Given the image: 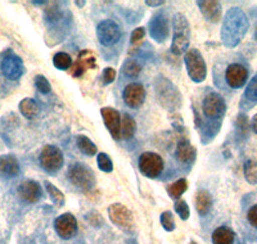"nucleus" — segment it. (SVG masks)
<instances>
[{
  "mask_svg": "<svg viewBox=\"0 0 257 244\" xmlns=\"http://www.w3.org/2000/svg\"><path fill=\"white\" fill-rule=\"evenodd\" d=\"M144 35H146V31H144L143 27H138V29H135L132 34L133 45H137V44L141 43V41L144 39Z\"/></svg>",
  "mask_w": 257,
  "mask_h": 244,
  "instance_id": "nucleus-36",
  "label": "nucleus"
},
{
  "mask_svg": "<svg viewBox=\"0 0 257 244\" xmlns=\"http://www.w3.org/2000/svg\"><path fill=\"white\" fill-rule=\"evenodd\" d=\"M188 189V183L185 179H179L175 183H173L171 185L167 186V193L171 198L174 199H178L181 195L184 194L185 190Z\"/></svg>",
  "mask_w": 257,
  "mask_h": 244,
  "instance_id": "nucleus-27",
  "label": "nucleus"
},
{
  "mask_svg": "<svg viewBox=\"0 0 257 244\" xmlns=\"http://www.w3.org/2000/svg\"><path fill=\"white\" fill-rule=\"evenodd\" d=\"M43 190L40 184L34 180H25L18 186V195L22 201L27 203H35L41 198Z\"/></svg>",
  "mask_w": 257,
  "mask_h": 244,
  "instance_id": "nucleus-16",
  "label": "nucleus"
},
{
  "mask_svg": "<svg viewBox=\"0 0 257 244\" xmlns=\"http://www.w3.org/2000/svg\"><path fill=\"white\" fill-rule=\"evenodd\" d=\"M67 176L73 185L84 192L90 190L95 184V176L91 169L82 163H73L68 170Z\"/></svg>",
  "mask_w": 257,
  "mask_h": 244,
  "instance_id": "nucleus-4",
  "label": "nucleus"
},
{
  "mask_svg": "<svg viewBox=\"0 0 257 244\" xmlns=\"http://www.w3.org/2000/svg\"><path fill=\"white\" fill-rule=\"evenodd\" d=\"M197 4L199 6L202 15L207 21L212 22V24H216L221 20V6H220L219 2H210V0H203V2H197Z\"/></svg>",
  "mask_w": 257,
  "mask_h": 244,
  "instance_id": "nucleus-18",
  "label": "nucleus"
},
{
  "mask_svg": "<svg viewBox=\"0 0 257 244\" xmlns=\"http://www.w3.org/2000/svg\"><path fill=\"white\" fill-rule=\"evenodd\" d=\"M108 215L111 221L120 229L130 231L134 227V216L132 211L121 203H113L108 207Z\"/></svg>",
  "mask_w": 257,
  "mask_h": 244,
  "instance_id": "nucleus-6",
  "label": "nucleus"
},
{
  "mask_svg": "<svg viewBox=\"0 0 257 244\" xmlns=\"http://www.w3.org/2000/svg\"><path fill=\"white\" fill-rule=\"evenodd\" d=\"M184 59L190 80L194 82L205 81L206 76H207V66H206V62L201 52L194 48L188 49Z\"/></svg>",
  "mask_w": 257,
  "mask_h": 244,
  "instance_id": "nucleus-3",
  "label": "nucleus"
},
{
  "mask_svg": "<svg viewBox=\"0 0 257 244\" xmlns=\"http://www.w3.org/2000/svg\"><path fill=\"white\" fill-rule=\"evenodd\" d=\"M254 39H256L257 41V25H256V29H254Z\"/></svg>",
  "mask_w": 257,
  "mask_h": 244,
  "instance_id": "nucleus-41",
  "label": "nucleus"
},
{
  "mask_svg": "<svg viewBox=\"0 0 257 244\" xmlns=\"http://www.w3.org/2000/svg\"><path fill=\"white\" fill-rule=\"evenodd\" d=\"M135 130H137L135 119L130 114H123L122 118H121V138H123V139H130V138L134 137Z\"/></svg>",
  "mask_w": 257,
  "mask_h": 244,
  "instance_id": "nucleus-23",
  "label": "nucleus"
},
{
  "mask_svg": "<svg viewBox=\"0 0 257 244\" xmlns=\"http://www.w3.org/2000/svg\"><path fill=\"white\" fill-rule=\"evenodd\" d=\"M45 188H47V192L49 194L52 202H54V204L57 206H63L64 204V195L61 190L57 188V186L53 185L49 181H45Z\"/></svg>",
  "mask_w": 257,
  "mask_h": 244,
  "instance_id": "nucleus-29",
  "label": "nucleus"
},
{
  "mask_svg": "<svg viewBox=\"0 0 257 244\" xmlns=\"http://www.w3.org/2000/svg\"><path fill=\"white\" fill-rule=\"evenodd\" d=\"M20 110L21 113L24 114L26 118L31 119L34 118V117H36V114H38L39 112V107L34 99L26 98L20 103Z\"/></svg>",
  "mask_w": 257,
  "mask_h": 244,
  "instance_id": "nucleus-24",
  "label": "nucleus"
},
{
  "mask_svg": "<svg viewBox=\"0 0 257 244\" xmlns=\"http://www.w3.org/2000/svg\"><path fill=\"white\" fill-rule=\"evenodd\" d=\"M53 64L58 70H70L72 67V58H71V55L67 54V53L59 52L53 57Z\"/></svg>",
  "mask_w": 257,
  "mask_h": 244,
  "instance_id": "nucleus-26",
  "label": "nucleus"
},
{
  "mask_svg": "<svg viewBox=\"0 0 257 244\" xmlns=\"http://www.w3.org/2000/svg\"><path fill=\"white\" fill-rule=\"evenodd\" d=\"M190 244H197L196 241H190Z\"/></svg>",
  "mask_w": 257,
  "mask_h": 244,
  "instance_id": "nucleus-42",
  "label": "nucleus"
},
{
  "mask_svg": "<svg viewBox=\"0 0 257 244\" xmlns=\"http://www.w3.org/2000/svg\"><path fill=\"white\" fill-rule=\"evenodd\" d=\"M161 225L164 226L165 230L167 231H173L175 229V222H174V217L171 215V212L169 211H165L162 215H161Z\"/></svg>",
  "mask_w": 257,
  "mask_h": 244,
  "instance_id": "nucleus-32",
  "label": "nucleus"
},
{
  "mask_svg": "<svg viewBox=\"0 0 257 244\" xmlns=\"http://www.w3.org/2000/svg\"><path fill=\"white\" fill-rule=\"evenodd\" d=\"M0 70L2 73L9 80H18L24 75L25 66L22 59L16 54L6 55L0 62Z\"/></svg>",
  "mask_w": 257,
  "mask_h": 244,
  "instance_id": "nucleus-9",
  "label": "nucleus"
},
{
  "mask_svg": "<svg viewBox=\"0 0 257 244\" xmlns=\"http://www.w3.org/2000/svg\"><path fill=\"white\" fill-rule=\"evenodd\" d=\"M105 128L108 129L109 134L116 140L121 139V116L120 112L112 107H104L100 110Z\"/></svg>",
  "mask_w": 257,
  "mask_h": 244,
  "instance_id": "nucleus-13",
  "label": "nucleus"
},
{
  "mask_svg": "<svg viewBox=\"0 0 257 244\" xmlns=\"http://www.w3.org/2000/svg\"><path fill=\"white\" fill-rule=\"evenodd\" d=\"M235 232L228 226H220L213 230L212 243L213 244H234Z\"/></svg>",
  "mask_w": 257,
  "mask_h": 244,
  "instance_id": "nucleus-21",
  "label": "nucleus"
},
{
  "mask_svg": "<svg viewBox=\"0 0 257 244\" xmlns=\"http://www.w3.org/2000/svg\"><path fill=\"white\" fill-rule=\"evenodd\" d=\"M244 176L249 184H257V161L248 160L244 163Z\"/></svg>",
  "mask_w": 257,
  "mask_h": 244,
  "instance_id": "nucleus-28",
  "label": "nucleus"
},
{
  "mask_svg": "<svg viewBox=\"0 0 257 244\" xmlns=\"http://www.w3.org/2000/svg\"><path fill=\"white\" fill-rule=\"evenodd\" d=\"M196 148L188 142L187 139H183L179 142L176 147V158L181 163H192L196 160Z\"/></svg>",
  "mask_w": 257,
  "mask_h": 244,
  "instance_id": "nucleus-19",
  "label": "nucleus"
},
{
  "mask_svg": "<svg viewBox=\"0 0 257 244\" xmlns=\"http://www.w3.org/2000/svg\"><path fill=\"white\" fill-rule=\"evenodd\" d=\"M40 165L48 172H56L63 166V154L54 146H45L40 153Z\"/></svg>",
  "mask_w": 257,
  "mask_h": 244,
  "instance_id": "nucleus-7",
  "label": "nucleus"
},
{
  "mask_svg": "<svg viewBox=\"0 0 257 244\" xmlns=\"http://www.w3.org/2000/svg\"><path fill=\"white\" fill-rule=\"evenodd\" d=\"M89 68H91V70L96 68L95 57L90 50H82L77 57L76 62L70 68V75L73 77H81L85 71L89 70Z\"/></svg>",
  "mask_w": 257,
  "mask_h": 244,
  "instance_id": "nucleus-15",
  "label": "nucleus"
},
{
  "mask_svg": "<svg viewBox=\"0 0 257 244\" xmlns=\"http://www.w3.org/2000/svg\"><path fill=\"white\" fill-rule=\"evenodd\" d=\"M96 162H98V167H99L103 172H112V170H113V163H112L111 157L107 156L105 153L98 154Z\"/></svg>",
  "mask_w": 257,
  "mask_h": 244,
  "instance_id": "nucleus-31",
  "label": "nucleus"
},
{
  "mask_svg": "<svg viewBox=\"0 0 257 244\" xmlns=\"http://www.w3.org/2000/svg\"><path fill=\"white\" fill-rule=\"evenodd\" d=\"M123 102L130 108H139L146 99V90L142 84H128L123 90Z\"/></svg>",
  "mask_w": 257,
  "mask_h": 244,
  "instance_id": "nucleus-14",
  "label": "nucleus"
},
{
  "mask_svg": "<svg viewBox=\"0 0 257 244\" xmlns=\"http://www.w3.org/2000/svg\"><path fill=\"white\" fill-rule=\"evenodd\" d=\"M35 86L38 87V90L43 94L50 93V89H52L48 79H45L43 75L35 76Z\"/></svg>",
  "mask_w": 257,
  "mask_h": 244,
  "instance_id": "nucleus-33",
  "label": "nucleus"
},
{
  "mask_svg": "<svg viewBox=\"0 0 257 244\" xmlns=\"http://www.w3.org/2000/svg\"><path fill=\"white\" fill-rule=\"evenodd\" d=\"M114 79H116V71L112 67L104 68V71H103V81H104V84H111V82L114 81Z\"/></svg>",
  "mask_w": 257,
  "mask_h": 244,
  "instance_id": "nucleus-37",
  "label": "nucleus"
},
{
  "mask_svg": "<svg viewBox=\"0 0 257 244\" xmlns=\"http://www.w3.org/2000/svg\"><path fill=\"white\" fill-rule=\"evenodd\" d=\"M96 36H98V40L100 41V44L108 47V45L117 43L120 39V27L114 21L104 20L96 27Z\"/></svg>",
  "mask_w": 257,
  "mask_h": 244,
  "instance_id": "nucleus-8",
  "label": "nucleus"
},
{
  "mask_svg": "<svg viewBox=\"0 0 257 244\" xmlns=\"http://www.w3.org/2000/svg\"><path fill=\"white\" fill-rule=\"evenodd\" d=\"M122 71L127 77H132V79H137L139 73H141L142 67L141 64L138 63L134 59H127V61L123 63Z\"/></svg>",
  "mask_w": 257,
  "mask_h": 244,
  "instance_id": "nucleus-30",
  "label": "nucleus"
},
{
  "mask_svg": "<svg viewBox=\"0 0 257 244\" xmlns=\"http://www.w3.org/2000/svg\"><path fill=\"white\" fill-rule=\"evenodd\" d=\"M248 79V71L240 63L229 64L226 71H225V80L226 84L233 89L242 87L247 82Z\"/></svg>",
  "mask_w": 257,
  "mask_h": 244,
  "instance_id": "nucleus-12",
  "label": "nucleus"
},
{
  "mask_svg": "<svg viewBox=\"0 0 257 244\" xmlns=\"http://www.w3.org/2000/svg\"><path fill=\"white\" fill-rule=\"evenodd\" d=\"M20 172V165L17 158L13 156L0 157V174L7 177H13Z\"/></svg>",
  "mask_w": 257,
  "mask_h": 244,
  "instance_id": "nucleus-20",
  "label": "nucleus"
},
{
  "mask_svg": "<svg viewBox=\"0 0 257 244\" xmlns=\"http://www.w3.org/2000/svg\"><path fill=\"white\" fill-rule=\"evenodd\" d=\"M76 144L77 148H79L82 153L86 154V156H94V154H96V152H98V148H96L95 144H94L88 137H85V135H79V137L76 138Z\"/></svg>",
  "mask_w": 257,
  "mask_h": 244,
  "instance_id": "nucleus-25",
  "label": "nucleus"
},
{
  "mask_svg": "<svg viewBox=\"0 0 257 244\" xmlns=\"http://www.w3.org/2000/svg\"><path fill=\"white\" fill-rule=\"evenodd\" d=\"M164 3H165L164 0H157V2H155V0H147L146 2L147 6H151V7H160Z\"/></svg>",
  "mask_w": 257,
  "mask_h": 244,
  "instance_id": "nucleus-39",
  "label": "nucleus"
},
{
  "mask_svg": "<svg viewBox=\"0 0 257 244\" xmlns=\"http://www.w3.org/2000/svg\"><path fill=\"white\" fill-rule=\"evenodd\" d=\"M196 208L201 216H205L212 208V197L207 190H198L196 194Z\"/></svg>",
  "mask_w": 257,
  "mask_h": 244,
  "instance_id": "nucleus-22",
  "label": "nucleus"
},
{
  "mask_svg": "<svg viewBox=\"0 0 257 244\" xmlns=\"http://www.w3.org/2000/svg\"><path fill=\"white\" fill-rule=\"evenodd\" d=\"M248 30V21L244 13L238 8L230 9L224 20L221 30V38L225 45H237Z\"/></svg>",
  "mask_w": 257,
  "mask_h": 244,
  "instance_id": "nucleus-1",
  "label": "nucleus"
},
{
  "mask_svg": "<svg viewBox=\"0 0 257 244\" xmlns=\"http://www.w3.org/2000/svg\"><path fill=\"white\" fill-rule=\"evenodd\" d=\"M175 211L178 212V215L180 216L181 220H188L190 215V211H189V206L185 201L180 199L175 203Z\"/></svg>",
  "mask_w": 257,
  "mask_h": 244,
  "instance_id": "nucleus-34",
  "label": "nucleus"
},
{
  "mask_svg": "<svg viewBox=\"0 0 257 244\" xmlns=\"http://www.w3.org/2000/svg\"><path fill=\"white\" fill-rule=\"evenodd\" d=\"M149 32L156 41H164L169 36V22L164 15H156L149 22Z\"/></svg>",
  "mask_w": 257,
  "mask_h": 244,
  "instance_id": "nucleus-17",
  "label": "nucleus"
},
{
  "mask_svg": "<svg viewBox=\"0 0 257 244\" xmlns=\"http://www.w3.org/2000/svg\"><path fill=\"white\" fill-rule=\"evenodd\" d=\"M252 129H253V131L257 134V114H254L253 118H252Z\"/></svg>",
  "mask_w": 257,
  "mask_h": 244,
  "instance_id": "nucleus-40",
  "label": "nucleus"
},
{
  "mask_svg": "<svg viewBox=\"0 0 257 244\" xmlns=\"http://www.w3.org/2000/svg\"><path fill=\"white\" fill-rule=\"evenodd\" d=\"M226 105L224 99L217 93H208L202 103V110L207 118H220L224 114Z\"/></svg>",
  "mask_w": 257,
  "mask_h": 244,
  "instance_id": "nucleus-10",
  "label": "nucleus"
},
{
  "mask_svg": "<svg viewBox=\"0 0 257 244\" xmlns=\"http://www.w3.org/2000/svg\"><path fill=\"white\" fill-rule=\"evenodd\" d=\"M139 170L144 176L149 179H156L164 170V160L160 154L146 152L139 157Z\"/></svg>",
  "mask_w": 257,
  "mask_h": 244,
  "instance_id": "nucleus-5",
  "label": "nucleus"
},
{
  "mask_svg": "<svg viewBox=\"0 0 257 244\" xmlns=\"http://www.w3.org/2000/svg\"><path fill=\"white\" fill-rule=\"evenodd\" d=\"M247 218H248L249 224L257 229V204H254V206L249 208L248 213H247Z\"/></svg>",
  "mask_w": 257,
  "mask_h": 244,
  "instance_id": "nucleus-38",
  "label": "nucleus"
},
{
  "mask_svg": "<svg viewBox=\"0 0 257 244\" xmlns=\"http://www.w3.org/2000/svg\"><path fill=\"white\" fill-rule=\"evenodd\" d=\"M245 96L252 102H257V76L249 81L248 86L245 89Z\"/></svg>",
  "mask_w": 257,
  "mask_h": 244,
  "instance_id": "nucleus-35",
  "label": "nucleus"
},
{
  "mask_svg": "<svg viewBox=\"0 0 257 244\" xmlns=\"http://www.w3.org/2000/svg\"><path fill=\"white\" fill-rule=\"evenodd\" d=\"M173 45H171V52L176 55H180L185 53L189 48L190 41V26L188 20L184 15L176 13L173 18Z\"/></svg>",
  "mask_w": 257,
  "mask_h": 244,
  "instance_id": "nucleus-2",
  "label": "nucleus"
},
{
  "mask_svg": "<svg viewBox=\"0 0 257 244\" xmlns=\"http://www.w3.org/2000/svg\"><path fill=\"white\" fill-rule=\"evenodd\" d=\"M54 229L63 239H71L76 235L77 221L71 213H63L54 221Z\"/></svg>",
  "mask_w": 257,
  "mask_h": 244,
  "instance_id": "nucleus-11",
  "label": "nucleus"
}]
</instances>
